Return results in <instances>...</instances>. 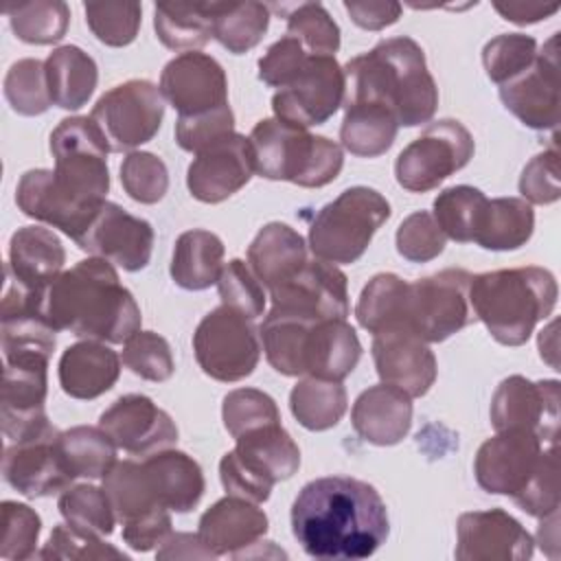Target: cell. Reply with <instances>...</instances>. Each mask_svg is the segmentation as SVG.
I'll return each mask as SVG.
<instances>
[{
	"label": "cell",
	"mask_w": 561,
	"mask_h": 561,
	"mask_svg": "<svg viewBox=\"0 0 561 561\" xmlns=\"http://www.w3.org/2000/svg\"><path fill=\"white\" fill-rule=\"evenodd\" d=\"M110 151L103 131L90 116L59 121L50 134L55 169H31L20 178L18 208L77 241L107 202Z\"/></svg>",
	"instance_id": "1"
},
{
	"label": "cell",
	"mask_w": 561,
	"mask_h": 561,
	"mask_svg": "<svg viewBox=\"0 0 561 561\" xmlns=\"http://www.w3.org/2000/svg\"><path fill=\"white\" fill-rule=\"evenodd\" d=\"M291 533L313 559L359 561L388 539V508L377 489L364 480L316 478L291 504Z\"/></svg>",
	"instance_id": "2"
},
{
	"label": "cell",
	"mask_w": 561,
	"mask_h": 561,
	"mask_svg": "<svg viewBox=\"0 0 561 561\" xmlns=\"http://www.w3.org/2000/svg\"><path fill=\"white\" fill-rule=\"evenodd\" d=\"M42 311L55 331L107 344L127 342L140 331V309L123 287L114 265L90 256L61 272L42 298Z\"/></svg>",
	"instance_id": "3"
},
{
	"label": "cell",
	"mask_w": 561,
	"mask_h": 561,
	"mask_svg": "<svg viewBox=\"0 0 561 561\" xmlns=\"http://www.w3.org/2000/svg\"><path fill=\"white\" fill-rule=\"evenodd\" d=\"M344 103L388 110L399 125L416 127L432 121L438 88L427 70L425 53L412 37L381 39L373 50L344 64Z\"/></svg>",
	"instance_id": "4"
},
{
	"label": "cell",
	"mask_w": 561,
	"mask_h": 561,
	"mask_svg": "<svg viewBox=\"0 0 561 561\" xmlns=\"http://www.w3.org/2000/svg\"><path fill=\"white\" fill-rule=\"evenodd\" d=\"M473 473L486 493L513 497L533 517L559 513L557 445H546L528 430H502L484 440Z\"/></svg>",
	"instance_id": "5"
},
{
	"label": "cell",
	"mask_w": 561,
	"mask_h": 561,
	"mask_svg": "<svg viewBox=\"0 0 561 561\" xmlns=\"http://www.w3.org/2000/svg\"><path fill=\"white\" fill-rule=\"evenodd\" d=\"M557 296L554 274L537 265L482 272L469 280V305L476 320L504 346L526 344L537 322L552 313Z\"/></svg>",
	"instance_id": "6"
},
{
	"label": "cell",
	"mask_w": 561,
	"mask_h": 561,
	"mask_svg": "<svg viewBox=\"0 0 561 561\" xmlns=\"http://www.w3.org/2000/svg\"><path fill=\"white\" fill-rule=\"evenodd\" d=\"M248 140L254 171L265 180H285L305 188H320L333 182L344 164V153L337 142L278 118L259 121Z\"/></svg>",
	"instance_id": "7"
},
{
	"label": "cell",
	"mask_w": 561,
	"mask_h": 561,
	"mask_svg": "<svg viewBox=\"0 0 561 561\" xmlns=\"http://www.w3.org/2000/svg\"><path fill=\"white\" fill-rule=\"evenodd\" d=\"M234 440V449L219 460V478L228 495L261 504L276 482L289 480L300 467V449L280 423L256 427Z\"/></svg>",
	"instance_id": "8"
},
{
	"label": "cell",
	"mask_w": 561,
	"mask_h": 561,
	"mask_svg": "<svg viewBox=\"0 0 561 561\" xmlns=\"http://www.w3.org/2000/svg\"><path fill=\"white\" fill-rule=\"evenodd\" d=\"M388 217L390 204L379 191L351 186L313 215L309 248L327 263H355Z\"/></svg>",
	"instance_id": "9"
},
{
	"label": "cell",
	"mask_w": 561,
	"mask_h": 561,
	"mask_svg": "<svg viewBox=\"0 0 561 561\" xmlns=\"http://www.w3.org/2000/svg\"><path fill=\"white\" fill-rule=\"evenodd\" d=\"M199 368L217 381L250 377L261 357V335L250 318L221 305L208 311L193 333Z\"/></svg>",
	"instance_id": "10"
},
{
	"label": "cell",
	"mask_w": 561,
	"mask_h": 561,
	"mask_svg": "<svg viewBox=\"0 0 561 561\" xmlns=\"http://www.w3.org/2000/svg\"><path fill=\"white\" fill-rule=\"evenodd\" d=\"M473 136L460 121H436L397 156V182L410 193L432 191L467 167L473 158Z\"/></svg>",
	"instance_id": "11"
},
{
	"label": "cell",
	"mask_w": 561,
	"mask_h": 561,
	"mask_svg": "<svg viewBox=\"0 0 561 561\" xmlns=\"http://www.w3.org/2000/svg\"><path fill=\"white\" fill-rule=\"evenodd\" d=\"M112 151H129L149 142L164 118V96L147 79H129L107 90L90 112Z\"/></svg>",
	"instance_id": "12"
},
{
	"label": "cell",
	"mask_w": 561,
	"mask_h": 561,
	"mask_svg": "<svg viewBox=\"0 0 561 561\" xmlns=\"http://www.w3.org/2000/svg\"><path fill=\"white\" fill-rule=\"evenodd\" d=\"M471 274L447 267L410 283L408 329L423 342H443L476 320L469 305Z\"/></svg>",
	"instance_id": "13"
},
{
	"label": "cell",
	"mask_w": 561,
	"mask_h": 561,
	"mask_svg": "<svg viewBox=\"0 0 561 561\" xmlns=\"http://www.w3.org/2000/svg\"><path fill=\"white\" fill-rule=\"evenodd\" d=\"M346 79L331 55H309L305 68L272 96L274 118L307 129L327 123L344 103Z\"/></svg>",
	"instance_id": "14"
},
{
	"label": "cell",
	"mask_w": 561,
	"mask_h": 561,
	"mask_svg": "<svg viewBox=\"0 0 561 561\" xmlns=\"http://www.w3.org/2000/svg\"><path fill=\"white\" fill-rule=\"evenodd\" d=\"M48 357H4L2 373V432L11 443L28 440L53 430L44 403L48 390Z\"/></svg>",
	"instance_id": "15"
},
{
	"label": "cell",
	"mask_w": 561,
	"mask_h": 561,
	"mask_svg": "<svg viewBox=\"0 0 561 561\" xmlns=\"http://www.w3.org/2000/svg\"><path fill=\"white\" fill-rule=\"evenodd\" d=\"M559 381H530L522 375L506 377L491 399V423L502 430H528L546 445L559 438Z\"/></svg>",
	"instance_id": "16"
},
{
	"label": "cell",
	"mask_w": 561,
	"mask_h": 561,
	"mask_svg": "<svg viewBox=\"0 0 561 561\" xmlns=\"http://www.w3.org/2000/svg\"><path fill=\"white\" fill-rule=\"evenodd\" d=\"M272 309L311 320H346L348 287L346 274L333 263L309 259L289 280L270 289Z\"/></svg>",
	"instance_id": "17"
},
{
	"label": "cell",
	"mask_w": 561,
	"mask_h": 561,
	"mask_svg": "<svg viewBox=\"0 0 561 561\" xmlns=\"http://www.w3.org/2000/svg\"><path fill=\"white\" fill-rule=\"evenodd\" d=\"M92 256L116 263L127 272L147 267L153 250V228L114 202H105L75 241Z\"/></svg>",
	"instance_id": "18"
},
{
	"label": "cell",
	"mask_w": 561,
	"mask_h": 561,
	"mask_svg": "<svg viewBox=\"0 0 561 561\" xmlns=\"http://www.w3.org/2000/svg\"><path fill=\"white\" fill-rule=\"evenodd\" d=\"M59 430L11 443L4 449L2 473L4 480L26 497H48L55 493H64L75 476L64 458L59 447Z\"/></svg>",
	"instance_id": "19"
},
{
	"label": "cell",
	"mask_w": 561,
	"mask_h": 561,
	"mask_svg": "<svg viewBox=\"0 0 561 561\" xmlns=\"http://www.w3.org/2000/svg\"><path fill=\"white\" fill-rule=\"evenodd\" d=\"M554 33L530 68L500 85V99L530 129H554L559 123V53Z\"/></svg>",
	"instance_id": "20"
},
{
	"label": "cell",
	"mask_w": 561,
	"mask_h": 561,
	"mask_svg": "<svg viewBox=\"0 0 561 561\" xmlns=\"http://www.w3.org/2000/svg\"><path fill=\"white\" fill-rule=\"evenodd\" d=\"M535 541L530 533L506 511L462 513L456 524V559L460 561H524Z\"/></svg>",
	"instance_id": "21"
},
{
	"label": "cell",
	"mask_w": 561,
	"mask_h": 561,
	"mask_svg": "<svg viewBox=\"0 0 561 561\" xmlns=\"http://www.w3.org/2000/svg\"><path fill=\"white\" fill-rule=\"evenodd\" d=\"M160 92L180 116H197L228 103V79L215 57L188 50L162 68Z\"/></svg>",
	"instance_id": "22"
},
{
	"label": "cell",
	"mask_w": 561,
	"mask_h": 561,
	"mask_svg": "<svg viewBox=\"0 0 561 561\" xmlns=\"http://www.w3.org/2000/svg\"><path fill=\"white\" fill-rule=\"evenodd\" d=\"M99 427L114 445L131 456H151L178 440L173 419L145 394L118 397L99 419Z\"/></svg>",
	"instance_id": "23"
},
{
	"label": "cell",
	"mask_w": 561,
	"mask_h": 561,
	"mask_svg": "<svg viewBox=\"0 0 561 561\" xmlns=\"http://www.w3.org/2000/svg\"><path fill=\"white\" fill-rule=\"evenodd\" d=\"M254 173L250 140L230 134L199 153L188 164L186 186L191 195L204 204H219L243 188Z\"/></svg>",
	"instance_id": "24"
},
{
	"label": "cell",
	"mask_w": 561,
	"mask_h": 561,
	"mask_svg": "<svg viewBox=\"0 0 561 561\" xmlns=\"http://www.w3.org/2000/svg\"><path fill=\"white\" fill-rule=\"evenodd\" d=\"M373 359L381 383L410 397H423L436 381V357L410 329H388L373 340Z\"/></svg>",
	"instance_id": "25"
},
{
	"label": "cell",
	"mask_w": 561,
	"mask_h": 561,
	"mask_svg": "<svg viewBox=\"0 0 561 561\" xmlns=\"http://www.w3.org/2000/svg\"><path fill=\"white\" fill-rule=\"evenodd\" d=\"M362 357V344L346 320H311L298 344V375L329 381L348 377Z\"/></svg>",
	"instance_id": "26"
},
{
	"label": "cell",
	"mask_w": 561,
	"mask_h": 561,
	"mask_svg": "<svg viewBox=\"0 0 561 561\" xmlns=\"http://www.w3.org/2000/svg\"><path fill=\"white\" fill-rule=\"evenodd\" d=\"M267 526V515L256 502L226 495L199 517L197 537L215 557H241L245 548L261 541Z\"/></svg>",
	"instance_id": "27"
},
{
	"label": "cell",
	"mask_w": 561,
	"mask_h": 561,
	"mask_svg": "<svg viewBox=\"0 0 561 561\" xmlns=\"http://www.w3.org/2000/svg\"><path fill=\"white\" fill-rule=\"evenodd\" d=\"M351 421L366 443L379 447L397 445L412 425V397L388 383L370 386L355 399Z\"/></svg>",
	"instance_id": "28"
},
{
	"label": "cell",
	"mask_w": 561,
	"mask_h": 561,
	"mask_svg": "<svg viewBox=\"0 0 561 561\" xmlns=\"http://www.w3.org/2000/svg\"><path fill=\"white\" fill-rule=\"evenodd\" d=\"M61 390L81 401H90L107 392L121 375V357L96 340H81L68 346L59 357Z\"/></svg>",
	"instance_id": "29"
},
{
	"label": "cell",
	"mask_w": 561,
	"mask_h": 561,
	"mask_svg": "<svg viewBox=\"0 0 561 561\" xmlns=\"http://www.w3.org/2000/svg\"><path fill=\"white\" fill-rule=\"evenodd\" d=\"M66 263L59 237L42 226H22L9 241V263L4 274L33 289H46Z\"/></svg>",
	"instance_id": "30"
},
{
	"label": "cell",
	"mask_w": 561,
	"mask_h": 561,
	"mask_svg": "<svg viewBox=\"0 0 561 561\" xmlns=\"http://www.w3.org/2000/svg\"><path fill=\"white\" fill-rule=\"evenodd\" d=\"M142 469L156 500L175 513L193 511L206 489L202 467L188 454L162 449L145 458Z\"/></svg>",
	"instance_id": "31"
},
{
	"label": "cell",
	"mask_w": 561,
	"mask_h": 561,
	"mask_svg": "<svg viewBox=\"0 0 561 561\" xmlns=\"http://www.w3.org/2000/svg\"><path fill=\"white\" fill-rule=\"evenodd\" d=\"M307 261L305 239L291 226L280 221L263 226L248 245V265L267 289L289 280Z\"/></svg>",
	"instance_id": "32"
},
{
	"label": "cell",
	"mask_w": 561,
	"mask_h": 561,
	"mask_svg": "<svg viewBox=\"0 0 561 561\" xmlns=\"http://www.w3.org/2000/svg\"><path fill=\"white\" fill-rule=\"evenodd\" d=\"M224 252V243L215 232L202 228L186 230L175 239L171 278L188 291L208 289L221 274Z\"/></svg>",
	"instance_id": "33"
},
{
	"label": "cell",
	"mask_w": 561,
	"mask_h": 561,
	"mask_svg": "<svg viewBox=\"0 0 561 561\" xmlns=\"http://www.w3.org/2000/svg\"><path fill=\"white\" fill-rule=\"evenodd\" d=\"M44 68L50 99L61 110H79L94 94L99 81L96 61L79 46L66 44L55 48L46 57Z\"/></svg>",
	"instance_id": "34"
},
{
	"label": "cell",
	"mask_w": 561,
	"mask_h": 561,
	"mask_svg": "<svg viewBox=\"0 0 561 561\" xmlns=\"http://www.w3.org/2000/svg\"><path fill=\"white\" fill-rule=\"evenodd\" d=\"M535 230V213L533 206L522 197H495L489 199L473 243L484 250H517L522 248Z\"/></svg>",
	"instance_id": "35"
},
{
	"label": "cell",
	"mask_w": 561,
	"mask_h": 561,
	"mask_svg": "<svg viewBox=\"0 0 561 561\" xmlns=\"http://www.w3.org/2000/svg\"><path fill=\"white\" fill-rule=\"evenodd\" d=\"M408 289L410 283L397 274H375L364 285L355 307L359 327L373 335L388 329H408Z\"/></svg>",
	"instance_id": "36"
},
{
	"label": "cell",
	"mask_w": 561,
	"mask_h": 561,
	"mask_svg": "<svg viewBox=\"0 0 561 561\" xmlns=\"http://www.w3.org/2000/svg\"><path fill=\"white\" fill-rule=\"evenodd\" d=\"M215 2H160L153 11L158 39L171 50H195L213 37Z\"/></svg>",
	"instance_id": "37"
},
{
	"label": "cell",
	"mask_w": 561,
	"mask_h": 561,
	"mask_svg": "<svg viewBox=\"0 0 561 561\" xmlns=\"http://www.w3.org/2000/svg\"><path fill=\"white\" fill-rule=\"evenodd\" d=\"M344 110L340 140L346 151L359 158H377L392 147L399 123L388 110L373 105H344Z\"/></svg>",
	"instance_id": "38"
},
{
	"label": "cell",
	"mask_w": 561,
	"mask_h": 561,
	"mask_svg": "<svg viewBox=\"0 0 561 561\" xmlns=\"http://www.w3.org/2000/svg\"><path fill=\"white\" fill-rule=\"evenodd\" d=\"M103 489L110 497L116 519L123 526L134 524L147 517L149 513L164 508L151 491L142 462L138 465L134 460H116V465L103 478Z\"/></svg>",
	"instance_id": "39"
},
{
	"label": "cell",
	"mask_w": 561,
	"mask_h": 561,
	"mask_svg": "<svg viewBox=\"0 0 561 561\" xmlns=\"http://www.w3.org/2000/svg\"><path fill=\"white\" fill-rule=\"evenodd\" d=\"M346 390L340 381L307 377L289 392V410L294 419L311 430L322 432L340 423L346 412Z\"/></svg>",
	"instance_id": "40"
},
{
	"label": "cell",
	"mask_w": 561,
	"mask_h": 561,
	"mask_svg": "<svg viewBox=\"0 0 561 561\" xmlns=\"http://www.w3.org/2000/svg\"><path fill=\"white\" fill-rule=\"evenodd\" d=\"M270 26V9L263 2H215L213 37L232 55L254 48Z\"/></svg>",
	"instance_id": "41"
},
{
	"label": "cell",
	"mask_w": 561,
	"mask_h": 561,
	"mask_svg": "<svg viewBox=\"0 0 561 561\" xmlns=\"http://www.w3.org/2000/svg\"><path fill=\"white\" fill-rule=\"evenodd\" d=\"M59 447L75 478L103 480L116 465V445L101 427H70L59 434Z\"/></svg>",
	"instance_id": "42"
},
{
	"label": "cell",
	"mask_w": 561,
	"mask_h": 561,
	"mask_svg": "<svg viewBox=\"0 0 561 561\" xmlns=\"http://www.w3.org/2000/svg\"><path fill=\"white\" fill-rule=\"evenodd\" d=\"M486 202L480 188L458 184L438 193L432 215L445 237L458 243H471Z\"/></svg>",
	"instance_id": "43"
},
{
	"label": "cell",
	"mask_w": 561,
	"mask_h": 561,
	"mask_svg": "<svg viewBox=\"0 0 561 561\" xmlns=\"http://www.w3.org/2000/svg\"><path fill=\"white\" fill-rule=\"evenodd\" d=\"M9 24L18 39L26 44H55L59 42L70 22V9L61 0H35L4 7Z\"/></svg>",
	"instance_id": "44"
},
{
	"label": "cell",
	"mask_w": 561,
	"mask_h": 561,
	"mask_svg": "<svg viewBox=\"0 0 561 561\" xmlns=\"http://www.w3.org/2000/svg\"><path fill=\"white\" fill-rule=\"evenodd\" d=\"M57 506L66 524L85 535L110 537L114 533L116 515L105 489H99L94 484L68 486L59 495Z\"/></svg>",
	"instance_id": "45"
},
{
	"label": "cell",
	"mask_w": 561,
	"mask_h": 561,
	"mask_svg": "<svg viewBox=\"0 0 561 561\" xmlns=\"http://www.w3.org/2000/svg\"><path fill=\"white\" fill-rule=\"evenodd\" d=\"M4 96L22 116L44 114L53 105L44 61L28 57L11 64L4 77Z\"/></svg>",
	"instance_id": "46"
},
{
	"label": "cell",
	"mask_w": 561,
	"mask_h": 561,
	"mask_svg": "<svg viewBox=\"0 0 561 561\" xmlns=\"http://www.w3.org/2000/svg\"><path fill=\"white\" fill-rule=\"evenodd\" d=\"M537 57V39L526 33H502L489 39L482 48V64L486 77L504 85L526 68L533 66Z\"/></svg>",
	"instance_id": "47"
},
{
	"label": "cell",
	"mask_w": 561,
	"mask_h": 561,
	"mask_svg": "<svg viewBox=\"0 0 561 561\" xmlns=\"http://www.w3.org/2000/svg\"><path fill=\"white\" fill-rule=\"evenodd\" d=\"M287 35L296 37L309 55H335L340 26L320 2H302L287 15Z\"/></svg>",
	"instance_id": "48"
},
{
	"label": "cell",
	"mask_w": 561,
	"mask_h": 561,
	"mask_svg": "<svg viewBox=\"0 0 561 561\" xmlns=\"http://www.w3.org/2000/svg\"><path fill=\"white\" fill-rule=\"evenodd\" d=\"M221 416H224V425L232 438H237L245 432H252L256 427L270 425V423H280L276 401L267 392L256 390V388L230 390L224 397Z\"/></svg>",
	"instance_id": "49"
},
{
	"label": "cell",
	"mask_w": 561,
	"mask_h": 561,
	"mask_svg": "<svg viewBox=\"0 0 561 561\" xmlns=\"http://www.w3.org/2000/svg\"><path fill=\"white\" fill-rule=\"evenodd\" d=\"M85 22L105 46H127L140 28L142 7L138 2H88Z\"/></svg>",
	"instance_id": "50"
},
{
	"label": "cell",
	"mask_w": 561,
	"mask_h": 561,
	"mask_svg": "<svg viewBox=\"0 0 561 561\" xmlns=\"http://www.w3.org/2000/svg\"><path fill=\"white\" fill-rule=\"evenodd\" d=\"M121 184L134 202L156 204L169 188L167 164L156 153L129 151L121 164Z\"/></svg>",
	"instance_id": "51"
},
{
	"label": "cell",
	"mask_w": 561,
	"mask_h": 561,
	"mask_svg": "<svg viewBox=\"0 0 561 561\" xmlns=\"http://www.w3.org/2000/svg\"><path fill=\"white\" fill-rule=\"evenodd\" d=\"M219 298L226 307L243 313L245 318L254 320L265 311V287L254 276L248 263L241 259H232L221 267L217 278Z\"/></svg>",
	"instance_id": "52"
},
{
	"label": "cell",
	"mask_w": 561,
	"mask_h": 561,
	"mask_svg": "<svg viewBox=\"0 0 561 561\" xmlns=\"http://www.w3.org/2000/svg\"><path fill=\"white\" fill-rule=\"evenodd\" d=\"M123 364L147 381H167L175 370L169 342L153 331H136L125 342Z\"/></svg>",
	"instance_id": "53"
},
{
	"label": "cell",
	"mask_w": 561,
	"mask_h": 561,
	"mask_svg": "<svg viewBox=\"0 0 561 561\" xmlns=\"http://www.w3.org/2000/svg\"><path fill=\"white\" fill-rule=\"evenodd\" d=\"M39 530H42V519L28 504L4 500L0 557L11 561L31 559L35 554Z\"/></svg>",
	"instance_id": "54"
},
{
	"label": "cell",
	"mask_w": 561,
	"mask_h": 561,
	"mask_svg": "<svg viewBox=\"0 0 561 561\" xmlns=\"http://www.w3.org/2000/svg\"><path fill=\"white\" fill-rule=\"evenodd\" d=\"M445 234L427 210L408 215L397 228V252L412 263H427L445 250Z\"/></svg>",
	"instance_id": "55"
},
{
	"label": "cell",
	"mask_w": 561,
	"mask_h": 561,
	"mask_svg": "<svg viewBox=\"0 0 561 561\" xmlns=\"http://www.w3.org/2000/svg\"><path fill=\"white\" fill-rule=\"evenodd\" d=\"M234 134V114L230 105H221L213 112L197 116H178L175 142L191 153H199L208 145Z\"/></svg>",
	"instance_id": "56"
},
{
	"label": "cell",
	"mask_w": 561,
	"mask_h": 561,
	"mask_svg": "<svg viewBox=\"0 0 561 561\" xmlns=\"http://www.w3.org/2000/svg\"><path fill=\"white\" fill-rule=\"evenodd\" d=\"M42 559H127L121 550L103 543V537L85 535L68 524H57L44 543Z\"/></svg>",
	"instance_id": "57"
},
{
	"label": "cell",
	"mask_w": 561,
	"mask_h": 561,
	"mask_svg": "<svg viewBox=\"0 0 561 561\" xmlns=\"http://www.w3.org/2000/svg\"><path fill=\"white\" fill-rule=\"evenodd\" d=\"M519 193L528 204H552L561 197L559 151L550 147L528 160L519 175Z\"/></svg>",
	"instance_id": "58"
},
{
	"label": "cell",
	"mask_w": 561,
	"mask_h": 561,
	"mask_svg": "<svg viewBox=\"0 0 561 561\" xmlns=\"http://www.w3.org/2000/svg\"><path fill=\"white\" fill-rule=\"evenodd\" d=\"M307 59L309 53L302 48V44L296 37L285 35L259 59V77L263 83L280 90L305 68Z\"/></svg>",
	"instance_id": "59"
},
{
	"label": "cell",
	"mask_w": 561,
	"mask_h": 561,
	"mask_svg": "<svg viewBox=\"0 0 561 561\" xmlns=\"http://www.w3.org/2000/svg\"><path fill=\"white\" fill-rule=\"evenodd\" d=\"M171 535V515L167 508L153 511L147 517L123 526V541L138 552L153 550Z\"/></svg>",
	"instance_id": "60"
},
{
	"label": "cell",
	"mask_w": 561,
	"mask_h": 561,
	"mask_svg": "<svg viewBox=\"0 0 561 561\" xmlns=\"http://www.w3.org/2000/svg\"><path fill=\"white\" fill-rule=\"evenodd\" d=\"M351 20L366 31H381L401 18L399 2H344Z\"/></svg>",
	"instance_id": "61"
},
{
	"label": "cell",
	"mask_w": 561,
	"mask_h": 561,
	"mask_svg": "<svg viewBox=\"0 0 561 561\" xmlns=\"http://www.w3.org/2000/svg\"><path fill=\"white\" fill-rule=\"evenodd\" d=\"M493 7L504 20L515 24H533L559 11V4L543 2H493Z\"/></svg>",
	"instance_id": "62"
},
{
	"label": "cell",
	"mask_w": 561,
	"mask_h": 561,
	"mask_svg": "<svg viewBox=\"0 0 561 561\" xmlns=\"http://www.w3.org/2000/svg\"><path fill=\"white\" fill-rule=\"evenodd\" d=\"M160 559H191V557H215L202 541L197 535H188V533H171L164 539V548L158 550Z\"/></svg>",
	"instance_id": "63"
}]
</instances>
